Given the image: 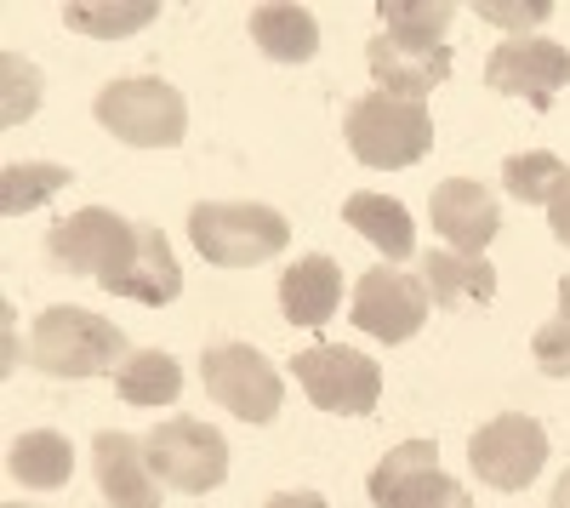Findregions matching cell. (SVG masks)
<instances>
[{
    "instance_id": "cell-1",
    "label": "cell",
    "mask_w": 570,
    "mask_h": 508,
    "mask_svg": "<svg viewBox=\"0 0 570 508\" xmlns=\"http://www.w3.org/2000/svg\"><path fill=\"white\" fill-rule=\"evenodd\" d=\"M29 360L46 378H98V372H115V360H131V354H126V332L115 320L58 303L35 320Z\"/></svg>"
},
{
    "instance_id": "cell-2",
    "label": "cell",
    "mask_w": 570,
    "mask_h": 508,
    "mask_svg": "<svg viewBox=\"0 0 570 508\" xmlns=\"http://www.w3.org/2000/svg\"><path fill=\"white\" fill-rule=\"evenodd\" d=\"M188 235H195V252L217 268H257L285 252L292 223L257 201H200L188 212Z\"/></svg>"
},
{
    "instance_id": "cell-3",
    "label": "cell",
    "mask_w": 570,
    "mask_h": 508,
    "mask_svg": "<svg viewBox=\"0 0 570 508\" xmlns=\"http://www.w3.org/2000/svg\"><path fill=\"white\" fill-rule=\"evenodd\" d=\"M104 131H115L120 144L131 149H171L183 144L188 131V104L183 91L155 80V75H131V80H109L98 91V104H91Z\"/></svg>"
},
{
    "instance_id": "cell-4",
    "label": "cell",
    "mask_w": 570,
    "mask_h": 508,
    "mask_svg": "<svg viewBox=\"0 0 570 508\" xmlns=\"http://www.w3.org/2000/svg\"><path fill=\"white\" fill-rule=\"evenodd\" d=\"M348 149L360 166H376V172H405L416 166L428 149H434V115L428 104H411V98H360L348 109Z\"/></svg>"
},
{
    "instance_id": "cell-5",
    "label": "cell",
    "mask_w": 570,
    "mask_h": 508,
    "mask_svg": "<svg viewBox=\"0 0 570 508\" xmlns=\"http://www.w3.org/2000/svg\"><path fill=\"white\" fill-rule=\"evenodd\" d=\"M142 451H149V469L160 475V486L171 491H217L228 480V440L200 423V418H166L142 434Z\"/></svg>"
},
{
    "instance_id": "cell-6",
    "label": "cell",
    "mask_w": 570,
    "mask_h": 508,
    "mask_svg": "<svg viewBox=\"0 0 570 508\" xmlns=\"http://www.w3.org/2000/svg\"><path fill=\"white\" fill-rule=\"evenodd\" d=\"M200 378H206V394L234 411L240 423H274L279 418V400H285V383L268 365L263 349L252 343H212L200 354Z\"/></svg>"
},
{
    "instance_id": "cell-7",
    "label": "cell",
    "mask_w": 570,
    "mask_h": 508,
    "mask_svg": "<svg viewBox=\"0 0 570 508\" xmlns=\"http://www.w3.org/2000/svg\"><path fill=\"white\" fill-rule=\"evenodd\" d=\"M292 372L303 383V394L320 411H337V418H365V411L383 400V372L376 360L343 343H314L292 360Z\"/></svg>"
},
{
    "instance_id": "cell-8",
    "label": "cell",
    "mask_w": 570,
    "mask_h": 508,
    "mask_svg": "<svg viewBox=\"0 0 570 508\" xmlns=\"http://www.w3.org/2000/svg\"><path fill=\"white\" fill-rule=\"evenodd\" d=\"M371 502L376 508H473L468 486L440 469L434 440H405L371 469Z\"/></svg>"
},
{
    "instance_id": "cell-9",
    "label": "cell",
    "mask_w": 570,
    "mask_h": 508,
    "mask_svg": "<svg viewBox=\"0 0 570 508\" xmlns=\"http://www.w3.org/2000/svg\"><path fill=\"white\" fill-rule=\"evenodd\" d=\"M468 463L497 491H525L548 463V434H542L537 418H525V411H502V418H491L468 440Z\"/></svg>"
},
{
    "instance_id": "cell-10",
    "label": "cell",
    "mask_w": 570,
    "mask_h": 508,
    "mask_svg": "<svg viewBox=\"0 0 570 508\" xmlns=\"http://www.w3.org/2000/svg\"><path fill=\"white\" fill-rule=\"evenodd\" d=\"M428 320V286L416 281V274H400L389 263H376L360 274L354 286V326L365 338H383V343H405L422 332Z\"/></svg>"
},
{
    "instance_id": "cell-11",
    "label": "cell",
    "mask_w": 570,
    "mask_h": 508,
    "mask_svg": "<svg viewBox=\"0 0 570 508\" xmlns=\"http://www.w3.org/2000/svg\"><path fill=\"white\" fill-rule=\"evenodd\" d=\"M485 86L502 91V98H525L531 109H548L553 91L570 86V52L559 40H537V35L502 40L485 63Z\"/></svg>"
},
{
    "instance_id": "cell-12",
    "label": "cell",
    "mask_w": 570,
    "mask_h": 508,
    "mask_svg": "<svg viewBox=\"0 0 570 508\" xmlns=\"http://www.w3.org/2000/svg\"><path fill=\"white\" fill-rule=\"evenodd\" d=\"M428 217H434V235H445V246L456 257H485V246L502 228L497 195L473 177H445L434 189V201H428Z\"/></svg>"
},
{
    "instance_id": "cell-13",
    "label": "cell",
    "mask_w": 570,
    "mask_h": 508,
    "mask_svg": "<svg viewBox=\"0 0 570 508\" xmlns=\"http://www.w3.org/2000/svg\"><path fill=\"white\" fill-rule=\"evenodd\" d=\"M98 286L115 292V297H131V303L160 309V303H171V297L183 292V268H177V257H171V246H166L160 228L137 223L131 241H126V252L115 257V268L104 274Z\"/></svg>"
},
{
    "instance_id": "cell-14",
    "label": "cell",
    "mask_w": 570,
    "mask_h": 508,
    "mask_svg": "<svg viewBox=\"0 0 570 508\" xmlns=\"http://www.w3.org/2000/svg\"><path fill=\"white\" fill-rule=\"evenodd\" d=\"M131 228H137V223L115 217L109 206H86V212L63 217V223L52 228V235H46V252H52V263H58V268L104 281V274L115 268V257L126 252Z\"/></svg>"
},
{
    "instance_id": "cell-15",
    "label": "cell",
    "mask_w": 570,
    "mask_h": 508,
    "mask_svg": "<svg viewBox=\"0 0 570 508\" xmlns=\"http://www.w3.org/2000/svg\"><path fill=\"white\" fill-rule=\"evenodd\" d=\"M365 63L376 75V86L389 91V98H411L422 104L428 91H434L445 75H451V52L445 46H422V40H400V35H371L365 46Z\"/></svg>"
},
{
    "instance_id": "cell-16",
    "label": "cell",
    "mask_w": 570,
    "mask_h": 508,
    "mask_svg": "<svg viewBox=\"0 0 570 508\" xmlns=\"http://www.w3.org/2000/svg\"><path fill=\"white\" fill-rule=\"evenodd\" d=\"M91 469H98V491L109 508H160V475L149 469L142 440L104 429L91 440Z\"/></svg>"
},
{
    "instance_id": "cell-17",
    "label": "cell",
    "mask_w": 570,
    "mask_h": 508,
    "mask_svg": "<svg viewBox=\"0 0 570 508\" xmlns=\"http://www.w3.org/2000/svg\"><path fill=\"white\" fill-rule=\"evenodd\" d=\"M343 303V268L331 257H297L292 268L279 274V314L292 326H325Z\"/></svg>"
},
{
    "instance_id": "cell-18",
    "label": "cell",
    "mask_w": 570,
    "mask_h": 508,
    "mask_svg": "<svg viewBox=\"0 0 570 508\" xmlns=\"http://www.w3.org/2000/svg\"><path fill=\"white\" fill-rule=\"evenodd\" d=\"M422 286L440 309H468L497 297V268L485 257H456V252H428L422 257Z\"/></svg>"
},
{
    "instance_id": "cell-19",
    "label": "cell",
    "mask_w": 570,
    "mask_h": 508,
    "mask_svg": "<svg viewBox=\"0 0 570 508\" xmlns=\"http://www.w3.org/2000/svg\"><path fill=\"white\" fill-rule=\"evenodd\" d=\"M7 475L29 491H58L69 486L75 475V446L58 434V429H29L12 440V457H7Z\"/></svg>"
},
{
    "instance_id": "cell-20",
    "label": "cell",
    "mask_w": 570,
    "mask_h": 508,
    "mask_svg": "<svg viewBox=\"0 0 570 508\" xmlns=\"http://www.w3.org/2000/svg\"><path fill=\"white\" fill-rule=\"evenodd\" d=\"M343 217H348L354 235H365L389 263H400V257L416 252V223H411V212H405L400 201H389V195H348Z\"/></svg>"
},
{
    "instance_id": "cell-21",
    "label": "cell",
    "mask_w": 570,
    "mask_h": 508,
    "mask_svg": "<svg viewBox=\"0 0 570 508\" xmlns=\"http://www.w3.org/2000/svg\"><path fill=\"white\" fill-rule=\"evenodd\" d=\"M252 40L274 63H308L320 52V23L308 7H257L252 12Z\"/></svg>"
},
{
    "instance_id": "cell-22",
    "label": "cell",
    "mask_w": 570,
    "mask_h": 508,
    "mask_svg": "<svg viewBox=\"0 0 570 508\" xmlns=\"http://www.w3.org/2000/svg\"><path fill=\"white\" fill-rule=\"evenodd\" d=\"M183 394V365L166 349H137L120 365V400L126 406H171Z\"/></svg>"
},
{
    "instance_id": "cell-23",
    "label": "cell",
    "mask_w": 570,
    "mask_h": 508,
    "mask_svg": "<svg viewBox=\"0 0 570 508\" xmlns=\"http://www.w3.org/2000/svg\"><path fill=\"white\" fill-rule=\"evenodd\" d=\"M155 0H80V7H63V23L75 35H91V40H126L137 29H149L155 23Z\"/></svg>"
},
{
    "instance_id": "cell-24",
    "label": "cell",
    "mask_w": 570,
    "mask_h": 508,
    "mask_svg": "<svg viewBox=\"0 0 570 508\" xmlns=\"http://www.w3.org/2000/svg\"><path fill=\"white\" fill-rule=\"evenodd\" d=\"M564 177H570V166H564L559 155H548V149L508 155V160H502V189H508L513 201H525V206H548Z\"/></svg>"
},
{
    "instance_id": "cell-25",
    "label": "cell",
    "mask_w": 570,
    "mask_h": 508,
    "mask_svg": "<svg viewBox=\"0 0 570 508\" xmlns=\"http://www.w3.org/2000/svg\"><path fill=\"white\" fill-rule=\"evenodd\" d=\"M58 189H69V166H40V160L7 166V172H0V212H7V217H23V212L46 206Z\"/></svg>"
},
{
    "instance_id": "cell-26",
    "label": "cell",
    "mask_w": 570,
    "mask_h": 508,
    "mask_svg": "<svg viewBox=\"0 0 570 508\" xmlns=\"http://www.w3.org/2000/svg\"><path fill=\"white\" fill-rule=\"evenodd\" d=\"M376 18H383V29L400 35V40L445 46V29H451L456 7H445V0H383V7H376Z\"/></svg>"
},
{
    "instance_id": "cell-27",
    "label": "cell",
    "mask_w": 570,
    "mask_h": 508,
    "mask_svg": "<svg viewBox=\"0 0 570 508\" xmlns=\"http://www.w3.org/2000/svg\"><path fill=\"white\" fill-rule=\"evenodd\" d=\"M0 75H7V104H0V120L18 126L40 109V69L23 52H0Z\"/></svg>"
},
{
    "instance_id": "cell-28",
    "label": "cell",
    "mask_w": 570,
    "mask_h": 508,
    "mask_svg": "<svg viewBox=\"0 0 570 508\" xmlns=\"http://www.w3.org/2000/svg\"><path fill=\"white\" fill-rule=\"evenodd\" d=\"M480 18L513 29V40H519L525 29H537V23L553 18V0H480Z\"/></svg>"
},
{
    "instance_id": "cell-29",
    "label": "cell",
    "mask_w": 570,
    "mask_h": 508,
    "mask_svg": "<svg viewBox=\"0 0 570 508\" xmlns=\"http://www.w3.org/2000/svg\"><path fill=\"white\" fill-rule=\"evenodd\" d=\"M531 354L548 378H570V326L564 320H548V326L531 338Z\"/></svg>"
},
{
    "instance_id": "cell-30",
    "label": "cell",
    "mask_w": 570,
    "mask_h": 508,
    "mask_svg": "<svg viewBox=\"0 0 570 508\" xmlns=\"http://www.w3.org/2000/svg\"><path fill=\"white\" fill-rule=\"evenodd\" d=\"M548 228H553V241L559 246H570V177L553 189V201H548Z\"/></svg>"
},
{
    "instance_id": "cell-31",
    "label": "cell",
    "mask_w": 570,
    "mask_h": 508,
    "mask_svg": "<svg viewBox=\"0 0 570 508\" xmlns=\"http://www.w3.org/2000/svg\"><path fill=\"white\" fill-rule=\"evenodd\" d=\"M263 508H325V497L320 491H274Z\"/></svg>"
},
{
    "instance_id": "cell-32",
    "label": "cell",
    "mask_w": 570,
    "mask_h": 508,
    "mask_svg": "<svg viewBox=\"0 0 570 508\" xmlns=\"http://www.w3.org/2000/svg\"><path fill=\"white\" fill-rule=\"evenodd\" d=\"M553 508H570V469H564L559 486H553Z\"/></svg>"
},
{
    "instance_id": "cell-33",
    "label": "cell",
    "mask_w": 570,
    "mask_h": 508,
    "mask_svg": "<svg viewBox=\"0 0 570 508\" xmlns=\"http://www.w3.org/2000/svg\"><path fill=\"white\" fill-rule=\"evenodd\" d=\"M559 320H564V326H570V274H564V281H559Z\"/></svg>"
},
{
    "instance_id": "cell-34",
    "label": "cell",
    "mask_w": 570,
    "mask_h": 508,
    "mask_svg": "<svg viewBox=\"0 0 570 508\" xmlns=\"http://www.w3.org/2000/svg\"><path fill=\"white\" fill-rule=\"evenodd\" d=\"M7 508H23V502H7Z\"/></svg>"
}]
</instances>
